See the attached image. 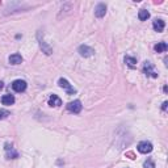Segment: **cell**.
I'll return each instance as SVG.
<instances>
[{
    "mask_svg": "<svg viewBox=\"0 0 168 168\" xmlns=\"http://www.w3.org/2000/svg\"><path fill=\"white\" fill-rule=\"evenodd\" d=\"M11 148H12V147H11ZM5 150H9V146H8V145L5 146ZM7 156H8V158H12V159H15V158H17V156H19V154H17L16 151L7 152Z\"/></svg>",
    "mask_w": 168,
    "mask_h": 168,
    "instance_id": "15",
    "label": "cell"
},
{
    "mask_svg": "<svg viewBox=\"0 0 168 168\" xmlns=\"http://www.w3.org/2000/svg\"><path fill=\"white\" fill-rule=\"evenodd\" d=\"M26 81L25 80H21V79H17L12 83V88L15 92H24L26 89Z\"/></svg>",
    "mask_w": 168,
    "mask_h": 168,
    "instance_id": "5",
    "label": "cell"
},
{
    "mask_svg": "<svg viewBox=\"0 0 168 168\" xmlns=\"http://www.w3.org/2000/svg\"><path fill=\"white\" fill-rule=\"evenodd\" d=\"M125 62H126V64L130 67V69H134V67L137 66V59L133 58V57L126 55V57H125Z\"/></svg>",
    "mask_w": 168,
    "mask_h": 168,
    "instance_id": "12",
    "label": "cell"
},
{
    "mask_svg": "<svg viewBox=\"0 0 168 168\" xmlns=\"http://www.w3.org/2000/svg\"><path fill=\"white\" fill-rule=\"evenodd\" d=\"M81 108H83V105L79 100H75V101H71L67 104V110L71 113H80Z\"/></svg>",
    "mask_w": 168,
    "mask_h": 168,
    "instance_id": "3",
    "label": "cell"
},
{
    "mask_svg": "<svg viewBox=\"0 0 168 168\" xmlns=\"http://www.w3.org/2000/svg\"><path fill=\"white\" fill-rule=\"evenodd\" d=\"M3 88V83H2V81H0V89H2Z\"/></svg>",
    "mask_w": 168,
    "mask_h": 168,
    "instance_id": "19",
    "label": "cell"
},
{
    "mask_svg": "<svg viewBox=\"0 0 168 168\" xmlns=\"http://www.w3.org/2000/svg\"><path fill=\"white\" fill-rule=\"evenodd\" d=\"M49 105L50 106H60L62 105V100H60L57 95H51L49 97Z\"/></svg>",
    "mask_w": 168,
    "mask_h": 168,
    "instance_id": "8",
    "label": "cell"
},
{
    "mask_svg": "<svg viewBox=\"0 0 168 168\" xmlns=\"http://www.w3.org/2000/svg\"><path fill=\"white\" fill-rule=\"evenodd\" d=\"M152 26H154V29H155V32H163V30H164V26H166V24H164L163 20L159 19V20H155V21H154Z\"/></svg>",
    "mask_w": 168,
    "mask_h": 168,
    "instance_id": "10",
    "label": "cell"
},
{
    "mask_svg": "<svg viewBox=\"0 0 168 168\" xmlns=\"http://www.w3.org/2000/svg\"><path fill=\"white\" fill-rule=\"evenodd\" d=\"M105 13H106V5L102 4V3L97 4V7H96V9H95V15H96V17H104Z\"/></svg>",
    "mask_w": 168,
    "mask_h": 168,
    "instance_id": "7",
    "label": "cell"
},
{
    "mask_svg": "<svg viewBox=\"0 0 168 168\" xmlns=\"http://www.w3.org/2000/svg\"><path fill=\"white\" fill-rule=\"evenodd\" d=\"M138 17H139V20L141 21H146L150 17V13H148V11H146V9H141L139 11V13H138Z\"/></svg>",
    "mask_w": 168,
    "mask_h": 168,
    "instance_id": "14",
    "label": "cell"
},
{
    "mask_svg": "<svg viewBox=\"0 0 168 168\" xmlns=\"http://www.w3.org/2000/svg\"><path fill=\"white\" fill-rule=\"evenodd\" d=\"M21 62H23V57H21L20 54H12L9 57V63L11 64H20Z\"/></svg>",
    "mask_w": 168,
    "mask_h": 168,
    "instance_id": "11",
    "label": "cell"
},
{
    "mask_svg": "<svg viewBox=\"0 0 168 168\" xmlns=\"http://www.w3.org/2000/svg\"><path fill=\"white\" fill-rule=\"evenodd\" d=\"M167 50V44L166 42H158L155 45V51L156 53H164Z\"/></svg>",
    "mask_w": 168,
    "mask_h": 168,
    "instance_id": "13",
    "label": "cell"
},
{
    "mask_svg": "<svg viewBox=\"0 0 168 168\" xmlns=\"http://www.w3.org/2000/svg\"><path fill=\"white\" fill-rule=\"evenodd\" d=\"M8 116V112H5V110H0V118H4V117Z\"/></svg>",
    "mask_w": 168,
    "mask_h": 168,
    "instance_id": "17",
    "label": "cell"
},
{
    "mask_svg": "<svg viewBox=\"0 0 168 168\" xmlns=\"http://www.w3.org/2000/svg\"><path fill=\"white\" fill-rule=\"evenodd\" d=\"M143 167H145V168H155V163L152 162V159H147V160L145 162Z\"/></svg>",
    "mask_w": 168,
    "mask_h": 168,
    "instance_id": "16",
    "label": "cell"
},
{
    "mask_svg": "<svg viewBox=\"0 0 168 168\" xmlns=\"http://www.w3.org/2000/svg\"><path fill=\"white\" fill-rule=\"evenodd\" d=\"M167 105H168V102H167V101H164V102H163V105H162V109H163V110H167Z\"/></svg>",
    "mask_w": 168,
    "mask_h": 168,
    "instance_id": "18",
    "label": "cell"
},
{
    "mask_svg": "<svg viewBox=\"0 0 168 168\" xmlns=\"http://www.w3.org/2000/svg\"><path fill=\"white\" fill-rule=\"evenodd\" d=\"M137 148L141 154H150L152 151V145H151V142H148V141H142L138 143Z\"/></svg>",
    "mask_w": 168,
    "mask_h": 168,
    "instance_id": "2",
    "label": "cell"
},
{
    "mask_svg": "<svg viewBox=\"0 0 168 168\" xmlns=\"http://www.w3.org/2000/svg\"><path fill=\"white\" fill-rule=\"evenodd\" d=\"M143 72L147 75V76L158 78V72H156L155 69H154L152 63H150V62H145V64H143Z\"/></svg>",
    "mask_w": 168,
    "mask_h": 168,
    "instance_id": "4",
    "label": "cell"
},
{
    "mask_svg": "<svg viewBox=\"0 0 168 168\" xmlns=\"http://www.w3.org/2000/svg\"><path fill=\"white\" fill-rule=\"evenodd\" d=\"M58 84H59L60 88L66 89L67 95H74V93H76V89H75L72 85L69 83V80H66V79H63V78H60V79L58 80Z\"/></svg>",
    "mask_w": 168,
    "mask_h": 168,
    "instance_id": "1",
    "label": "cell"
},
{
    "mask_svg": "<svg viewBox=\"0 0 168 168\" xmlns=\"http://www.w3.org/2000/svg\"><path fill=\"white\" fill-rule=\"evenodd\" d=\"M13 102H15V97H13V95H4L2 97V104L3 105H12Z\"/></svg>",
    "mask_w": 168,
    "mask_h": 168,
    "instance_id": "9",
    "label": "cell"
},
{
    "mask_svg": "<svg viewBox=\"0 0 168 168\" xmlns=\"http://www.w3.org/2000/svg\"><path fill=\"white\" fill-rule=\"evenodd\" d=\"M78 51H79V54H80L81 57H91V55L95 53L93 49H91L89 46H85V45H81Z\"/></svg>",
    "mask_w": 168,
    "mask_h": 168,
    "instance_id": "6",
    "label": "cell"
}]
</instances>
